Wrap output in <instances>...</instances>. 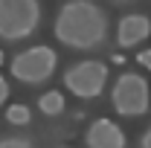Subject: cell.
<instances>
[{
  "label": "cell",
  "mask_w": 151,
  "mask_h": 148,
  "mask_svg": "<svg viewBox=\"0 0 151 148\" xmlns=\"http://www.w3.org/2000/svg\"><path fill=\"white\" fill-rule=\"evenodd\" d=\"M55 64H58L55 50L38 44V47H29V50H23L12 58L9 73H12V78H18L23 84H44L55 73Z\"/></svg>",
  "instance_id": "obj_3"
},
{
  "label": "cell",
  "mask_w": 151,
  "mask_h": 148,
  "mask_svg": "<svg viewBox=\"0 0 151 148\" xmlns=\"http://www.w3.org/2000/svg\"><path fill=\"white\" fill-rule=\"evenodd\" d=\"M108 81V64L96 61V58H84L76 61L64 70V87L73 93L76 99H96L105 90Z\"/></svg>",
  "instance_id": "obj_5"
},
{
  "label": "cell",
  "mask_w": 151,
  "mask_h": 148,
  "mask_svg": "<svg viewBox=\"0 0 151 148\" xmlns=\"http://www.w3.org/2000/svg\"><path fill=\"white\" fill-rule=\"evenodd\" d=\"M6 99H9V84H6V78L0 75V105H3Z\"/></svg>",
  "instance_id": "obj_11"
},
{
  "label": "cell",
  "mask_w": 151,
  "mask_h": 148,
  "mask_svg": "<svg viewBox=\"0 0 151 148\" xmlns=\"http://www.w3.org/2000/svg\"><path fill=\"white\" fill-rule=\"evenodd\" d=\"M111 102L119 116H142V113H148V105H151L148 81L139 73H122L113 81Z\"/></svg>",
  "instance_id": "obj_4"
},
{
  "label": "cell",
  "mask_w": 151,
  "mask_h": 148,
  "mask_svg": "<svg viewBox=\"0 0 151 148\" xmlns=\"http://www.w3.org/2000/svg\"><path fill=\"white\" fill-rule=\"evenodd\" d=\"M0 64H3V52H0Z\"/></svg>",
  "instance_id": "obj_15"
},
{
  "label": "cell",
  "mask_w": 151,
  "mask_h": 148,
  "mask_svg": "<svg viewBox=\"0 0 151 148\" xmlns=\"http://www.w3.org/2000/svg\"><path fill=\"white\" fill-rule=\"evenodd\" d=\"M52 32H55L58 44L87 52V50H96L99 44H105L108 15L93 0H67L55 15Z\"/></svg>",
  "instance_id": "obj_1"
},
{
  "label": "cell",
  "mask_w": 151,
  "mask_h": 148,
  "mask_svg": "<svg viewBox=\"0 0 151 148\" xmlns=\"http://www.w3.org/2000/svg\"><path fill=\"white\" fill-rule=\"evenodd\" d=\"M6 119L12 122V125H29V119H32V113L26 105H9V111H6Z\"/></svg>",
  "instance_id": "obj_9"
},
{
  "label": "cell",
  "mask_w": 151,
  "mask_h": 148,
  "mask_svg": "<svg viewBox=\"0 0 151 148\" xmlns=\"http://www.w3.org/2000/svg\"><path fill=\"white\" fill-rule=\"evenodd\" d=\"M84 142H87V148H125L128 145L122 128L111 119H96L84 134Z\"/></svg>",
  "instance_id": "obj_6"
},
{
  "label": "cell",
  "mask_w": 151,
  "mask_h": 148,
  "mask_svg": "<svg viewBox=\"0 0 151 148\" xmlns=\"http://www.w3.org/2000/svg\"><path fill=\"white\" fill-rule=\"evenodd\" d=\"M139 148H151V128L145 131L142 137H139Z\"/></svg>",
  "instance_id": "obj_13"
},
{
  "label": "cell",
  "mask_w": 151,
  "mask_h": 148,
  "mask_svg": "<svg viewBox=\"0 0 151 148\" xmlns=\"http://www.w3.org/2000/svg\"><path fill=\"white\" fill-rule=\"evenodd\" d=\"M38 23H41L38 0H0V38L3 41H23L35 35Z\"/></svg>",
  "instance_id": "obj_2"
},
{
  "label": "cell",
  "mask_w": 151,
  "mask_h": 148,
  "mask_svg": "<svg viewBox=\"0 0 151 148\" xmlns=\"http://www.w3.org/2000/svg\"><path fill=\"white\" fill-rule=\"evenodd\" d=\"M151 35V20L145 15H125L116 26V44L122 50H131L137 44H142Z\"/></svg>",
  "instance_id": "obj_7"
},
{
  "label": "cell",
  "mask_w": 151,
  "mask_h": 148,
  "mask_svg": "<svg viewBox=\"0 0 151 148\" xmlns=\"http://www.w3.org/2000/svg\"><path fill=\"white\" fill-rule=\"evenodd\" d=\"M139 64L151 70V50H145V52H139Z\"/></svg>",
  "instance_id": "obj_12"
},
{
  "label": "cell",
  "mask_w": 151,
  "mask_h": 148,
  "mask_svg": "<svg viewBox=\"0 0 151 148\" xmlns=\"http://www.w3.org/2000/svg\"><path fill=\"white\" fill-rule=\"evenodd\" d=\"M113 3H131V0H113Z\"/></svg>",
  "instance_id": "obj_14"
},
{
  "label": "cell",
  "mask_w": 151,
  "mask_h": 148,
  "mask_svg": "<svg viewBox=\"0 0 151 148\" xmlns=\"http://www.w3.org/2000/svg\"><path fill=\"white\" fill-rule=\"evenodd\" d=\"M38 108H41V113H47V116H58V113L64 111V96L58 90H50V93H44L38 99Z\"/></svg>",
  "instance_id": "obj_8"
},
{
  "label": "cell",
  "mask_w": 151,
  "mask_h": 148,
  "mask_svg": "<svg viewBox=\"0 0 151 148\" xmlns=\"http://www.w3.org/2000/svg\"><path fill=\"white\" fill-rule=\"evenodd\" d=\"M0 148H35V145L23 137H6V139H0Z\"/></svg>",
  "instance_id": "obj_10"
}]
</instances>
